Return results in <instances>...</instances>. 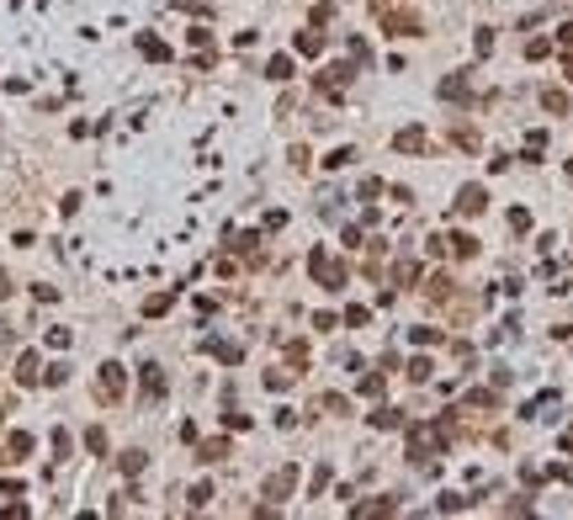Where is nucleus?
Segmentation results:
<instances>
[{"label":"nucleus","instance_id":"4","mask_svg":"<svg viewBox=\"0 0 573 520\" xmlns=\"http://www.w3.org/2000/svg\"><path fill=\"white\" fill-rule=\"evenodd\" d=\"M101 393H122V366H101Z\"/></svg>","mask_w":573,"mask_h":520},{"label":"nucleus","instance_id":"1","mask_svg":"<svg viewBox=\"0 0 573 520\" xmlns=\"http://www.w3.org/2000/svg\"><path fill=\"white\" fill-rule=\"evenodd\" d=\"M314 276L329 281V287H340V281H345V265H340V260H329L324 250H318V255H314Z\"/></svg>","mask_w":573,"mask_h":520},{"label":"nucleus","instance_id":"2","mask_svg":"<svg viewBox=\"0 0 573 520\" xmlns=\"http://www.w3.org/2000/svg\"><path fill=\"white\" fill-rule=\"evenodd\" d=\"M456 213H467V218L483 213V186H462V191H456Z\"/></svg>","mask_w":573,"mask_h":520},{"label":"nucleus","instance_id":"8","mask_svg":"<svg viewBox=\"0 0 573 520\" xmlns=\"http://www.w3.org/2000/svg\"><path fill=\"white\" fill-rule=\"evenodd\" d=\"M398 149H425V133H398Z\"/></svg>","mask_w":573,"mask_h":520},{"label":"nucleus","instance_id":"6","mask_svg":"<svg viewBox=\"0 0 573 520\" xmlns=\"http://www.w3.org/2000/svg\"><path fill=\"white\" fill-rule=\"evenodd\" d=\"M266 75H271V80H287V75H292V59H271V69H266Z\"/></svg>","mask_w":573,"mask_h":520},{"label":"nucleus","instance_id":"5","mask_svg":"<svg viewBox=\"0 0 573 520\" xmlns=\"http://www.w3.org/2000/svg\"><path fill=\"white\" fill-rule=\"evenodd\" d=\"M202 457H207V462H223V457H229V446H223V440H207V446H202Z\"/></svg>","mask_w":573,"mask_h":520},{"label":"nucleus","instance_id":"7","mask_svg":"<svg viewBox=\"0 0 573 520\" xmlns=\"http://www.w3.org/2000/svg\"><path fill=\"white\" fill-rule=\"evenodd\" d=\"M541 101H547V112H568V96H563V91H547Z\"/></svg>","mask_w":573,"mask_h":520},{"label":"nucleus","instance_id":"3","mask_svg":"<svg viewBox=\"0 0 573 520\" xmlns=\"http://www.w3.org/2000/svg\"><path fill=\"white\" fill-rule=\"evenodd\" d=\"M292 483H297V473H292V467H281L277 478L266 483V494H271V499H287V494H292Z\"/></svg>","mask_w":573,"mask_h":520}]
</instances>
